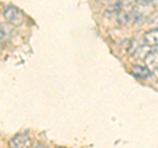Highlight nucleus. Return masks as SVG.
I'll list each match as a JSON object with an SVG mask.
<instances>
[{"label": "nucleus", "instance_id": "nucleus-1", "mask_svg": "<svg viewBox=\"0 0 158 148\" xmlns=\"http://www.w3.org/2000/svg\"><path fill=\"white\" fill-rule=\"evenodd\" d=\"M4 17L9 24L15 26H19L24 22V13L15 6H9L4 9Z\"/></svg>", "mask_w": 158, "mask_h": 148}, {"label": "nucleus", "instance_id": "nucleus-2", "mask_svg": "<svg viewBox=\"0 0 158 148\" xmlns=\"http://www.w3.org/2000/svg\"><path fill=\"white\" fill-rule=\"evenodd\" d=\"M31 144V138L27 134H17L9 140V148H29Z\"/></svg>", "mask_w": 158, "mask_h": 148}, {"label": "nucleus", "instance_id": "nucleus-3", "mask_svg": "<svg viewBox=\"0 0 158 148\" xmlns=\"http://www.w3.org/2000/svg\"><path fill=\"white\" fill-rule=\"evenodd\" d=\"M144 62L150 72H158V51H149L145 55Z\"/></svg>", "mask_w": 158, "mask_h": 148}, {"label": "nucleus", "instance_id": "nucleus-4", "mask_svg": "<svg viewBox=\"0 0 158 148\" xmlns=\"http://www.w3.org/2000/svg\"><path fill=\"white\" fill-rule=\"evenodd\" d=\"M144 42L149 47H158V28L148 30L144 34Z\"/></svg>", "mask_w": 158, "mask_h": 148}, {"label": "nucleus", "instance_id": "nucleus-5", "mask_svg": "<svg viewBox=\"0 0 158 148\" xmlns=\"http://www.w3.org/2000/svg\"><path fill=\"white\" fill-rule=\"evenodd\" d=\"M132 73L135 75L136 77H140V79H146V77H149L150 76V71H149V68H148L145 64L142 66V64H136V66H133L132 68Z\"/></svg>", "mask_w": 158, "mask_h": 148}, {"label": "nucleus", "instance_id": "nucleus-6", "mask_svg": "<svg viewBox=\"0 0 158 148\" xmlns=\"http://www.w3.org/2000/svg\"><path fill=\"white\" fill-rule=\"evenodd\" d=\"M140 4H152V3H154L157 2V0H137Z\"/></svg>", "mask_w": 158, "mask_h": 148}, {"label": "nucleus", "instance_id": "nucleus-7", "mask_svg": "<svg viewBox=\"0 0 158 148\" xmlns=\"http://www.w3.org/2000/svg\"><path fill=\"white\" fill-rule=\"evenodd\" d=\"M34 148H46L45 146H44V144H38V146H36V147H34Z\"/></svg>", "mask_w": 158, "mask_h": 148}, {"label": "nucleus", "instance_id": "nucleus-8", "mask_svg": "<svg viewBox=\"0 0 158 148\" xmlns=\"http://www.w3.org/2000/svg\"><path fill=\"white\" fill-rule=\"evenodd\" d=\"M57 148H65V147H57Z\"/></svg>", "mask_w": 158, "mask_h": 148}]
</instances>
